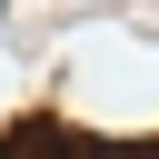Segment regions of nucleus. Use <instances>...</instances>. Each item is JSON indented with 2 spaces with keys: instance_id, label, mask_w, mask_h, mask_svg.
<instances>
[{
  "instance_id": "f257e3e1",
  "label": "nucleus",
  "mask_w": 159,
  "mask_h": 159,
  "mask_svg": "<svg viewBox=\"0 0 159 159\" xmlns=\"http://www.w3.org/2000/svg\"><path fill=\"white\" fill-rule=\"evenodd\" d=\"M80 159H119V149H80Z\"/></svg>"
}]
</instances>
